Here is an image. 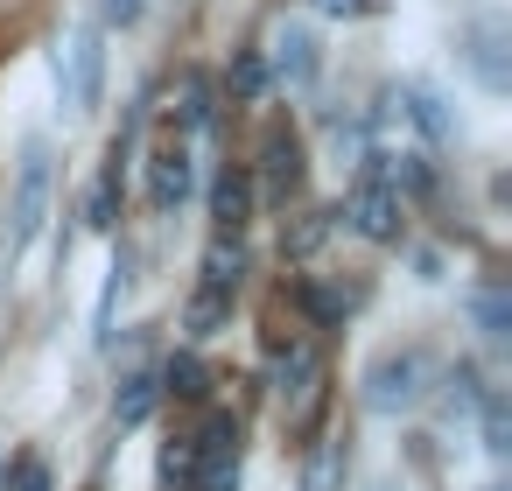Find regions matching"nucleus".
Listing matches in <instances>:
<instances>
[{
	"label": "nucleus",
	"instance_id": "obj_1",
	"mask_svg": "<svg viewBox=\"0 0 512 491\" xmlns=\"http://www.w3.org/2000/svg\"><path fill=\"white\" fill-rule=\"evenodd\" d=\"M50 190H57V155H50V141H43V134H29V141H22V155H15V183H8L15 253H29V246H36V232H43V218H50Z\"/></svg>",
	"mask_w": 512,
	"mask_h": 491
},
{
	"label": "nucleus",
	"instance_id": "obj_2",
	"mask_svg": "<svg viewBox=\"0 0 512 491\" xmlns=\"http://www.w3.org/2000/svg\"><path fill=\"white\" fill-rule=\"evenodd\" d=\"M190 183H197V141L183 127L155 134V148H148V211L155 218H176L190 204Z\"/></svg>",
	"mask_w": 512,
	"mask_h": 491
},
{
	"label": "nucleus",
	"instance_id": "obj_3",
	"mask_svg": "<svg viewBox=\"0 0 512 491\" xmlns=\"http://www.w3.org/2000/svg\"><path fill=\"white\" fill-rule=\"evenodd\" d=\"M190 442V491H239V414H204Z\"/></svg>",
	"mask_w": 512,
	"mask_h": 491
},
{
	"label": "nucleus",
	"instance_id": "obj_4",
	"mask_svg": "<svg viewBox=\"0 0 512 491\" xmlns=\"http://www.w3.org/2000/svg\"><path fill=\"white\" fill-rule=\"evenodd\" d=\"M421 393H428V358L414 344L407 351H379L365 365V407L372 414H407V407H421Z\"/></svg>",
	"mask_w": 512,
	"mask_h": 491
},
{
	"label": "nucleus",
	"instance_id": "obj_5",
	"mask_svg": "<svg viewBox=\"0 0 512 491\" xmlns=\"http://www.w3.org/2000/svg\"><path fill=\"white\" fill-rule=\"evenodd\" d=\"M57 85H64V106L71 113H92L99 106V85H106V50H99V29L78 22L57 50Z\"/></svg>",
	"mask_w": 512,
	"mask_h": 491
},
{
	"label": "nucleus",
	"instance_id": "obj_6",
	"mask_svg": "<svg viewBox=\"0 0 512 491\" xmlns=\"http://www.w3.org/2000/svg\"><path fill=\"white\" fill-rule=\"evenodd\" d=\"M351 232L358 239H379V246H393L400 232H407V197L386 183V176H358V190H351Z\"/></svg>",
	"mask_w": 512,
	"mask_h": 491
},
{
	"label": "nucleus",
	"instance_id": "obj_7",
	"mask_svg": "<svg viewBox=\"0 0 512 491\" xmlns=\"http://www.w3.org/2000/svg\"><path fill=\"white\" fill-rule=\"evenodd\" d=\"M274 50V78L288 85V92H309L316 85V71H323V43H316V29L309 22H274V36H267Z\"/></svg>",
	"mask_w": 512,
	"mask_h": 491
},
{
	"label": "nucleus",
	"instance_id": "obj_8",
	"mask_svg": "<svg viewBox=\"0 0 512 491\" xmlns=\"http://www.w3.org/2000/svg\"><path fill=\"white\" fill-rule=\"evenodd\" d=\"M260 183H267V204L288 211V197L302 190V141H295V127H267V141H260Z\"/></svg>",
	"mask_w": 512,
	"mask_h": 491
},
{
	"label": "nucleus",
	"instance_id": "obj_9",
	"mask_svg": "<svg viewBox=\"0 0 512 491\" xmlns=\"http://www.w3.org/2000/svg\"><path fill=\"white\" fill-rule=\"evenodd\" d=\"M246 218H253V176L218 169V183H211V239H239Z\"/></svg>",
	"mask_w": 512,
	"mask_h": 491
},
{
	"label": "nucleus",
	"instance_id": "obj_10",
	"mask_svg": "<svg viewBox=\"0 0 512 491\" xmlns=\"http://www.w3.org/2000/svg\"><path fill=\"white\" fill-rule=\"evenodd\" d=\"M393 106L428 134V148H449L456 141V120H449V106H442V92H428L421 78H407V85H393Z\"/></svg>",
	"mask_w": 512,
	"mask_h": 491
},
{
	"label": "nucleus",
	"instance_id": "obj_11",
	"mask_svg": "<svg viewBox=\"0 0 512 491\" xmlns=\"http://www.w3.org/2000/svg\"><path fill=\"white\" fill-rule=\"evenodd\" d=\"M470 71H477V85L484 92H505L512 85V71H505V22H470Z\"/></svg>",
	"mask_w": 512,
	"mask_h": 491
},
{
	"label": "nucleus",
	"instance_id": "obj_12",
	"mask_svg": "<svg viewBox=\"0 0 512 491\" xmlns=\"http://www.w3.org/2000/svg\"><path fill=\"white\" fill-rule=\"evenodd\" d=\"M344 470H351V442L344 435H323L302 463V491H344Z\"/></svg>",
	"mask_w": 512,
	"mask_h": 491
},
{
	"label": "nucleus",
	"instance_id": "obj_13",
	"mask_svg": "<svg viewBox=\"0 0 512 491\" xmlns=\"http://www.w3.org/2000/svg\"><path fill=\"white\" fill-rule=\"evenodd\" d=\"M281 400H288L295 414L316 400V351H309V344H288V358H281Z\"/></svg>",
	"mask_w": 512,
	"mask_h": 491
},
{
	"label": "nucleus",
	"instance_id": "obj_14",
	"mask_svg": "<svg viewBox=\"0 0 512 491\" xmlns=\"http://www.w3.org/2000/svg\"><path fill=\"white\" fill-rule=\"evenodd\" d=\"M155 393H162V379L141 365V372H127L120 379V393H113V421L120 428H134V421H148V407H155Z\"/></svg>",
	"mask_w": 512,
	"mask_h": 491
},
{
	"label": "nucleus",
	"instance_id": "obj_15",
	"mask_svg": "<svg viewBox=\"0 0 512 491\" xmlns=\"http://www.w3.org/2000/svg\"><path fill=\"white\" fill-rule=\"evenodd\" d=\"M470 309H477V330H484L491 344L512 337V295H505V281H484V288L470 295Z\"/></svg>",
	"mask_w": 512,
	"mask_h": 491
},
{
	"label": "nucleus",
	"instance_id": "obj_16",
	"mask_svg": "<svg viewBox=\"0 0 512 491\" xmlns=\"http://www.w3.org/2000/svg\"><path fill=\"white\" fill-rule=\"evenodd\" d=\"M155 379H162V393H176V400H204V393H211V372H204L197 351H176Z\"/></svg>",
	"mask_w": 512,
	"mask_h": 491
},
{
	"label": "nucleus",
	"instance_id": "obj_17",
	"mask_svg": "<svg viewBox=\"0 0 512 491\" xmlns=\"http://www.w3.org/2000/svg\"><path fill=\"white\" fill-rule=\"evenodd\" d=\"M302 302L316 309V323H344V316L358 309V288H323V281H309V288H302Z\"/></svg>",
	"mask_w": 512,
	"mask_h": 491
},
{
	"label": "nucleus",
	"instance_id": "obj_18",
	"mask_svg": "<svg viewBox=\"0 0 512 491\" xmlns=\"http://www.w3.org/2000/svg\"><path fill=\"white\" fill-rule=\"evenodd\" d=\"M484 449H491V456H505V449H512V400H505L498 386L484 393Z\"/></svg>",
	"mask_w": 512,
	"mask_h": 491
},
{
	"label": "nucleus",
	"instance_id": "obj_19",
	"mask_svg": "<svg viewBox=\"0 0 512 491\" xmlns=\"http://www.w3.org/2000/svg\"><path fill=\"white\" fill-rule=\"evenodd\" d=\"M127 267H134V260H127V253H113V267H106V295H99V330H92L99 344H113V309H120V288H127Z\"/></svg>",
	"mask_w": 512,
	"mask_h": 491
},
{
	"label": "nucleus",
	"instance_id": "obj_20",
	"mask_svg": "<svg viewBox=\"0 0 512 491\" xmlns=\"http://www.w3.org/2000/svg\"><path fill=\"white\" fill-rule=\"evenodd\" d=\"M239 92H246V99H260V92H267V64H260L253 50L239 57Z\"/></svg>",
	"mask_w": 512,
	"mask_h": 491
},
{
	"label": "nucleus",
	"instance_id": "obj_21",
	"mask_svg": "<svg viewBox=\"0 0 512 491\" xmlns=\"http://www.w3.org/2000/svg\"><path fill=\"white\" fill-rule=\"evenodd\" d=\"M106 22H120V29H134V22H141V0H106Z\"/></svg>",
	"mask_w": 512,
	"mask_h": 491
},
{
	"label": "nucleus",
	"instance_id": "obj_22",
	"mask_svg": "<svg viewBox=\"0 0 512 491\" xmlns=\"http://www.w3.org/2000/svg\"><path fill=\"white\" fill-rule=\"evenodd\" d=\"M316 8H323V15H344V22H351V15H372V0H316Z\"/></svg>",
	"mask_w": 512,
	"mask_h": 491
},
{
	"label": "nucleus",
	"instance_id": "obj_23",
	"mask_svg": "<svg viewBox=\"0 0 512 491\" xmlns=\"http://www.w3.org/2000/svg\"><path fill=\"white\" fill-rule=\"evenodd\" d=\"M29 491H50V484H43V470H36V463H29Z\"/></svg>",
	"mask_w": 512,
	"mask_h": 491
},
{
	"label": "nucleus",
	"instance_id": "obj_24",
	"mask_svg": "<svg viewBox=\"0 0 512 491\" xmlns=\"http://www.w3.org/2000/svg\"><path fill=\"white\" fill-rule=\"evenodd\" d=\"M372 491H393V484H372Z\"/></svg>",
	"mask_w": 512,
	"mask_h": 491
},
{
	"label": "nucleus",
	"instance_id": "obj_25",
	"mask_svg": "<svg viewBox=\"0 0 512 491\" xmlns=\"http://www.w3.org/2000/svg\"><path fill=\"white\" fill-rule=\"evenodd\" d=\"M0 8H15V0H0Z\"/></svg>",
	"mask_w": 512,
	"mask_h": 491
}]
</instances>
